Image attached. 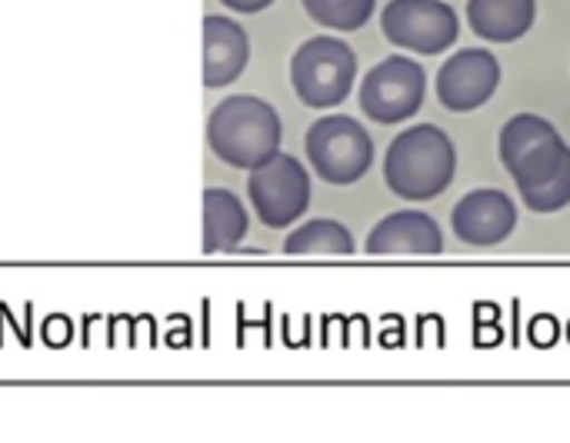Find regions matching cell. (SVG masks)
I'll use <instances>...</instances> for the list:
<instances>
[{
    "mask_svg": "<svg viewBox=\"0 0 570 443\" xmlns=\"http://www.w3.org/2000/svg\"><path fill=\"white\" fill-rule=\"evenodd\" d=\"M458 174V150L434 124H417L397 134L384 154V184L401 200H434Z\"/></svg>",
    "mask_w": 570,
    "mask_h": 443,
    "instance_id": "6da1fadb",
    "label": "cell"
},
{
    "mask_svg": "<svg viewBox=\"0 0 570 443\" xmlns=\"http://www.w3.org/2000/svg\"><path fill=\"white\" fill-rule=\"evenodd\" d=\"M281 137L284 127L277 110L250 93L220 100L207 117V147L237 170H254L281 154Z\"/></svg>",
    "mask_w": 570,
    "mask_h": 443,
    "instance_id": "7a4b0ae2",
    "label": "cell"
},
{
    "mask_svg": "<svg viewBox=\"0 0 570 443\" xmlns=\"http://www.w3.org/2000/svg\"><path fill=\"white\" fill-rule=\"evenodd\" d=\"M357 80V57L344 40L334 37H311L291 57V83L294 93L314 107L327 110L347 100Z\"/></svg>",
    "mask_w": 570,
    "mask_h": 443,
    "instance_id": "3957f363",
    "label": "cell"
},
{
    "mask_svg": "<svg viewBox=\"0 0 570 443\" xmlns=\"http://www.w3.org/2000/svg\"><path fill=\"white\" fill-rule=\"evenodd\" d=\"M304 150H307L314 174L337 187L357 184L374 164L371 134L354 117H344V114L314 120L304 137Z\"/></svg>",
    "mask_w": 570,
    "mask_h": 443,
    "instance_id": "277c9868",
    "label": "cell"
},
{
    "mask_svg": "<svg viewBox=\"0 0 570 443\" xmlns=\"http://www.w3.org/2000/svg\"><path fill=\"white\" fill-rule=\"evenodd\" d=\"M501 164L514 177L518 190L541 184L551 170H558L568 157V144L558 127L538 114H518L501 130Z\"/></svg>",
    "mask_w": 570,
    "mask_h": 443,
    "instance_id": "5b68a950",
    "label": "cell"
},
{
    "mask_svg": "<svg viewBox=\"0 0 570 443\" xmlns=\"http://www.w3.org/2000/svg\"><path fill=\"white\" fill-rule=\"evenodd\" d=\"M247 197L264 227L284 230L311 207V174L291 154H274L247 177Z\"/></svg>",
    "mask_w": 570,
    "mask_h": 443,
    "instance_id": "8992f818",
    "label": "cell"
},
{
    "mask_svg": "<svg viewBox=\"0 0 570 443\" xmlns=\"http://www.w3.org/2000/svg\"><path fill=\"white\" fill-rule=\"evenodd\" d=\"M424 87H428V77L421 63L394 53L367 70V77L361 80L357 100H361L364 117H371L374 124H401L421 110Z\"/></svg>",
    "mask_w": 570,
    "mask_h": 443,
    "instance_id": "52a82bcc",
    "label": "cell"
},
{
    "mask_svg": "<svg viewBox=\"0 0 570 443\" xmlns=\"http://www.w3.org/2000/svg\"><path fill=\"white\" fill-rule=\"evenodd\" d=\"M381 30L394 47L431 57L458 40L461 20L444 0H391L381 13Z\"/></svg>",
    "mask_w": 570,
    "mask_h": 443,
    "instance_id": "ba28073f",
    "label": "cell"
},
{
    "mask_svg": "<svg viewBox=\"0 0 570 443\" xmlns=\"http://www.w3.org/2000/svg\"><path fill=\"white\" fill-rule=\"evenodd\" d=\"M501 83V63L484 47L458 50L441 70H438V100L454 114H471L484 107Z\"/></svg>",
    "mask_w": 570,
    "mask_h": 443,
    "instance_id": "9c48e42d",
    "label": "cell"
},
{
    "mask_svg": "<svg viewBox=\"0 0 570 443\" xmlns=\"http://www.w3.org/2000/svg\"><path fill=\"white\" fill-rule=\"evenodd\" d=\"M451 227H454L458 240H464L471 247L504 244L518 227V204L511 200V194L494 190V187L471 190L468 197L458 200V207L451 214Z\"/></svg>",
    "mask_w": 570,
    "mask_h": 443,
    "instance_id": "30bf717a",
    "label": "cell"
},
{
    "mask_svg": "<svg viewBox=\"0 0 570 443\" xmlns=\"http://www.w3.org/2000/svg\"><path fill=\"white\" fill-rule=\"evenodd\" d=\"M364 247L371 257H438L444 250V234L431 214L397 210L377 220Z\"/></svg>",
    "mask_w": 570,
    "mask_h": 443,
    "instance_id": "8fae6325",
    "label": "cell"
},
{
    "mask_svg": "<svg viewBox=\"0 0 570 443\" xmlns=\"http://www.w3.org/2000/svg\"><path fill=\"white\" fill-rule=\"evenodd\" d=\"M250 60V40L244 27L230 17H204V83L210 90L234 83Z\"/></svg>",
    "mask_w": 570,
    "mask_h": 443,
    "instance_id": "7c38bea8",
    "label": "cell"
},
{
    "mask_svg": "<svg viewBox=\"0 0 570 443\" xmlns=\"http://www.w3.org/2000/svg\"><path fill=\"white\" fill-rule=\"evenodd\" d=\"M538 17V0H468V23L481 40L514 43Z\"/></svg>",
    "mask_w": 570,
    "mask_h": 443,
    "instance_id": "4fadbf2b",
    "label": "cell"
},
{
    "mask_svg": "<svg viewBox=\"0 0 570 443\" xmlns=\"http://www.w3.org/2000/svg\"><path fill=\"white\" fill-rule=\"evenodd\" d=\"M247 210L244 204L224 190V187H207L204 190V254H230L240 247L247 237Z\"/></svg>",
    "mask_w": 570,
    "mask_h": 443,
    "instance_id": "5bb4252c",
    "label": "cell"
},
{
    "mask_svg": "<svg viewBox=\"0 0 570 443\" xmlns=\"http://www.w3.org/2000/svg\"><path fill=\"white\" fill-rule=\"evenodd\" d=\"M284 254L291 257H351L354 254V237L344 224L317 217L297 227L284 240Z\"/></svg>",
    "mask_w": 570,
    "mask_h": 443,
    "instance_id": "9a60e30c",
    "label": "cell"
},
{
    "mask_svg": "<svg viewBox=\"0 0 570 443\" xmlns=\"http://www.w3.org/2000/svg\"><path fill=\"white\" fill-rule=\"evenodd\" d=\"M377 0H304V10L311 13L314 23L331 27V30H357L371 20Z\"/></svg>",
    "mask_w": 570,
    "mask_h": 443,
    "instance_id": "2e32d148",
    "label": "cell"
},
{
    "mask_svg": "<svg viewBox=\"0 0 570 443\" xmlns=\"http://www.w3.org/2000/svg\"><path fill=\"white\" fill-rule=\"evenodd\" d=\"M518 194H521V200L528 204V210H534V214L564 210L570 204V150L558 170H551L541 184L524 187V190H518Z\"/></svg>",
    "mask_w": 570,
    "mask_h": 443,
    "instance_id": "e0dca14e",
    "label": "cell"
},
{
    "mask_svg": "<svg viewBox=\"0 0 570 443\" xmlns=\"http://www.w3.org/2000/svg\"><path fill=\"white\" fill-rule=\"evenodd\" d=\"M227 10H234V13H261V10H267L274 0H220Z\"/></svg>",
    "mask_w": 570,
    "mask_h": 443,
    "instance_id": "ac0fdd59",
    "label": "cell"
}]
</instances>
